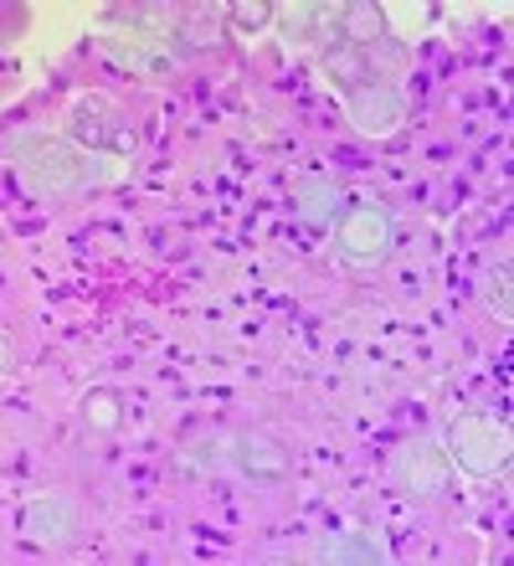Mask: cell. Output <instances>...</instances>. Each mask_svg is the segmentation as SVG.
Wrapping results in <instances>:
<instances>
[{
	"mask_svg": "<svg viewBox=\"0 0 514 566\" xmlns=\"http://www.w3.org/2000/svg\"><path fill=\"white\" fill-rule=\"evenodd\" d=\"M227 15H232V27H242V31H263L279 11H273V6H232Z\"/></svg>",
	"mask_w": 514,
	"mask_h": 566,
	"instance_id": "14",
	"label": "cell"
},
{
	"mask_svg": "<svg viewBox=\"0 0 514 566\" xmlns=\"http://www.w3.org/2000/svg\"><path fill=\"white\" fill-rule=\"evenodd\" d=\"M11 165L31 196H73L83 186L103 180V165L93 160L88 149H77L73 139H57V135H15Z\"/></svg>",
	"mask_w": 514,
	"mask_h": 566,
	"instance_id": "1",
	"label": "cell"
},
{
	"mask_svg": "<svg viewBox=\"0 0 514 566\" xmlns=\"http://www.w3.org/2000/svg\"><path fill=\"white\" fill-rule=\"evenodd\" d=\"M391 474H397V484L407 494H417V500H432V494L448 490L453 459H448V448H442V443H411V448H401V453H397Z\"/></svg>",
	"mask_w": 514,
	"mask_h": 566,
	"instance_id": "6",
	"label": "cell"
},
{
	"mask_svg": "<svg viewBox=\"0 0 514 566\" xmlns=\"http://www.w3.org/2000/svg\"><path fill=\"white\" fill-rule=\"evenodd\" d=\"M67 135H73L77 149H88V155H129L134 149L129 124L118 119V108L108 98H83L73 108V119H67Z\"/></svg>",
	"mask_w": 514,
	"mask_h": 566,
	"instance_id": "5",
	"label": "cell"
},
{
	"mask_svg": "<svg viewBox=\"0 0 514 566\" xmlns=\"http://www.w3.org/2000/svg\"><path fill=\"white\" fill-rule=\"evenodd\" d=\"M335 248L360 269L381 263L391 253V217L381 207H345L335 217Z\"/></svg>",
	"mask_w": 514,
	"mask_h": 566,
	"instance_id": "4",
	"label": "cell"
},
{
	"mask_svg": "<svg viewBox=\"0 0 514 566\" xmlns=\"http://www.w3.org/2000/svg\"><path fill=\"white\" fill-rule=\"evenodd\" d=\"M191 463L211 469V474H237L252 479V484H279L289 479V448L268 432H232V438H217V443L191 448Z\"/></svg>",
	"mask_w": 514,
	"mask_h": 566,
	"instance_id": "2",
	"label": "cell"
},
{
	"mask_svg": "<svg viewBox=\"0 0 514 566\" xmlns=\"http://www.w3.org/2000/svg\"><path fill=\"white\" fill-rule=\"evenodd\" d=\"M484 294H489V304H494V310H500V314H510V269H500V273H494V279H489V289H484Z\"/></svg>",
	"mask_w": 514,
	"mask_h": 566,
	"instance_id": "15",
	"label": "cell"
},
{
	"mask_svg": "<svg viewBox=\"0 0 514 566\" xmlns=\"http://www.w3.org/2000/svg\"><path fill=\"white\" fill-rule=\"evenodd\" d=\"M324 562H391V546L376 541L370 531H345V536L324 541Z\"/></svg>",
	"mask_w": 514,
	"mask_h": 566,
	"instance_id": "11",
	"label": "cell"
},
{
	"mask_svg": "<svg viewBox=\"0 0 514 566\" xmlns=\"http://www.w3.org/2000/svg\"><path fill=\"white\" fill-rule=\"evenodd\" d=\"M345 114H350V124L360 135L391 139L401 129V119H407V104H401V93L391 88V83H370V88H360L355 98H345Z\"/></svg>",
	"mask_w": 514,
	"mask_h": 566,
	"instance_id": "7",
	"label": "cell"
},
{
	"mask_svg": "<svg viewBox=\"0 0 514 566\" xmlns=\"http://www.w3.org/2000/svg\"><path fill=\"white\" fill-rule=\"evenodd\" d=\"M21 536L36 546H67L77 536V505L62 494H42L21 510Z\"/></svg>",
	"mask_w": 514,
	"mask_h": 566,
	"instance_id": "8",
	"label": "cell"
},
{
	"mask_svg": "<svg viewBox=\"0 0 514 566\" xmlns=\"http://www.w3.org/2000/svg\"><path fill=\"white\" fill-rule=\"evenodd\" d=\"M83 422H88L93 432H118L124 428V397H118L114 387H93L88 397H83Z\"/></svg>",
	"mask_w": 514,
	"mask_h": 566,
	"instance_id": "12",
	"label": "cell"
},
{
	"mask_svg": "<svg viewBox=\"0 0 514 566\" xmlns=\"http://www.w3.org/2000/svg\"><path fill=\"white\" fill-rule=\"evenodd\" d=\"M6 376H15V345H11V335H0V381Z\"/></svg>",
	"mask_w": 514,
	"mask_h": 566,
	"instance_id": "16",
	"label": "cell"
},
{
	"mask_svg": "<svg viewBox=\"0 0 514 566\" xmlns=\"http://www.w3.org/2000/svg\"><path fill=\"white\" fill-rule=\"evenodd\" d=\"M298 207H304V217L314 227H329L339 211H345V207H339V191L329 186V180H308V186H304V201H298Z\"/></svg>",
	"mask_w": 514,
	"mask_h": 566,
	"instance_id": "13",
	"label": "cell"
},
{
	"mask_svg": "<svg viewBox=\"0 0 514 566\" xmlns=\"http://www.w3.org/2000/svg\"><path fill=\"white\" fill-rule=\"evenodd\" d=\"M319 73H324V83H329L339 98H355L360 88L381 83V77H376V67H370V52H366V46H350V42H329V46H324Z\"/></svg>",
	"mask_w": 514,
	"mask_h": 566,
	"instance_id": "9",
	"label": "cell"
},
{
	"mask_svg": "<svg viewBox=\"0 0 514 566\" xmlns=\"http://www.w3.org/2000/svg\"><path fill=\"white\" fill-rule=\"evenodd\" d=\"M448 459L473 479H494L510 463V432L494 418L463 412V418H453V432H448Z\"/></svg>",
	"mask_w": 514,
	"mask_h": 566,
	"instance_id": "3",
	"label": "cell"
},
{
	"mask_svg": "<svg viewBox=\"0 0 514 566\" xmlns=\"http://www.w3.org/2000/svg\"><path fill=\"white\" fill-rule=\"evenodd\" d=\"M376 36H386V15L376 6H339L335 11V42L370 46Z\"/></svg>",
	"mask_w": 514,
	"mask_h": 566,
	"instance_id": "10",
	"label": "cell"
}]
</instances>
